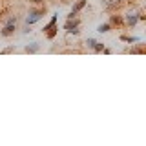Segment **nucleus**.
Wrapping results in <instances>:
<instances>
[{
	"instance_id": "f8f14e48",
	"label": "nucleus",
	"mask_w": 146,
	"mask_h": 146,
	"mask_svg": "<svg viewBox=\"0 0 146 146\" xmlns=\"http://www.w3.org/2000/svg\"><path fill=\"white\" fill-rule=\"evenodd\" d=\"M31 2H33V4H40V2H42V0H31Z\"/></svg>"
},
{
	"instance_id": "20e7f679",
	"label": "nucleus",
	"mask_w": 146,
	"mask_h": 146,
	"mask_svg": "<svg viewBox=\"0 0 146 146\" xmlns=\"http://www.w3.org/2000/svg\"><path fill=\"white\" fill-rule=\"evenodd\" d=\"M42 15H44V11H29V15L26 18V24H33L38 18H42Z\"/></svg>"
},
{
	"instance_id": "39448f33",
	"label": "nucleus",
	"mask_w": 146,
	"mask_h": 146,
	"mask_svg": "<svg viewBox=\"0 0 146 146\" xmlns=\"http://www.w3.org/2000/svg\"><path fill=\"white\" fill-rule=\"evenodd\" d=\"M126 22H128V26H135L137 22H139V15H135V13L128 15V17H126Z\"/></svg>"
},
{
	"instance_id": "f03ea898",
	"label": "nucleus",
	"mask_w": 146,
	"mask_h": 146,
	"mask_svg": "<svg viewBox=\"0 0 146 146\" xmlns=\"http://www.w3.org/2000/svg\"><path fill=\"white\" fill-rule=\"evenodd\" d=\"M86 6V0H77L75 4H73V7H71V13L68 15V18H73V17H77V13L80 11L82 7Z\"/></svg>"
},
{
	"instance_id": "9d476101",
	"label": "nucleus",
	"mask_w": 146,
	"mask_h": 146,
	"mask_svg": "<svg viewBox=\"0 0 146 146\" xmlns=\"http://www.w3.org/2000/svg\"><path fill=\"white\" fill-rule=\"evenodd\" d=\"M111 24H122V18L117 17V15H113L111 17Z\"/></svg>"
},
{
	"instance_id": "7ed1b4c3",
	"label": "nucleus",
	"mask_w": 146,
	"mask_h": 146,
	"mask_svg": "<svg viewBox=\"0 0 146 146\" xmlns=\"http://www.w3.org/2000/svg\"><path fill=\"white\" fill-rule=\"evenodd\" d=\"M15 26H17V22H7L6 27H4V29H0V35H2V36L13 35V33H15Z\"/></svg>"
},
{
	"instance_id": "1a4fd4ad",
	"label": "nucleus",
	"mask_w": 146,
	"mask_h": 146,
	"mask_svg": "<svg viewBox=\"0 0 146 146\" xmlns=\"http://www.w3.org/2000/svg\"><path fill=\"white\" fill-rule=\"evenodd\" d=\"M121 40H124V42H137V40H139V38H137V36H121Z\"/></svg>"
},
{
	"instance_id": "6e6552de",
	"label": "nucleus",
	"mask_w": 146,
	"mask_h": 146,
	"mask_svg": "<svg viewBox=\"0 0 146 146\" xmlns=\"http://www.w3.org/2000/svg\"><path fill=\"white\" fill-rule=\"evenodd\" d=\"M102 49H104V44L102 42H95V46H93V51L95 53H100Z\"/></svg>"
},
{
	"instance_id": "423d86ee",
	"label": "nucleus",
	"mask_w": 146,
	"mask_h": 146,
	"mask_svg": "<svg viewBox=\"0 0 146 146\" xmlns=\"http://www.w3.org/2000/svg\"><path fill=\"white\" fill-rule=\"evenodd\" d=\"M38 48H40L38 42H33L31 46H27V48H26V51H27V53H35V51H38Z\"/></svg>"
},
{
	"instance_id": "9b49d317",
	"label": "nucleus",
	"mask_w": 146,
	"mask_h": 146,
	"mask_svg": "<svg viewBox=\"0 0 146 146\" xmlns=\"http://www.w3.org/2000/svg\"><path fill=\"white\" fill-rule=\"evenodd\" d=\"M95 42H97V40H95V38H88V40H86V44H88V48H91V49H93Z\"/></svg>"
},
{
	"instance_id": "0eeeda50",
	"label": "nucleus",
	"mask_w": 146,
	"mask_h": 146,
	"mask_svg": "<svg viewBox=\"0 0 146 146\" xmlns=\"http://www.w3.org/2000/svg\"><path fill=\"white\" fill-rule=\"evenodd\" d=\"M110 29H111V26H110V24H100L97 31H99V33H108Z\"/></svg>"
},
{
	"instance_id": "f257e3e1",
	"label": "nucleus",
	"mask_w": 146,
	"mask_h": 146,
	"mask_svg": "<svg viewBox=\"0 0 146 146\" xmlns=\"http://www.w3.org/2000/svg\"><path fill=\"white\" fill-rule=\"evenodd\" d=\"M79 18H68V22H66V26H64V29L68 31V33H73V35H79Z\"/></svg>"
}]
</instances>
